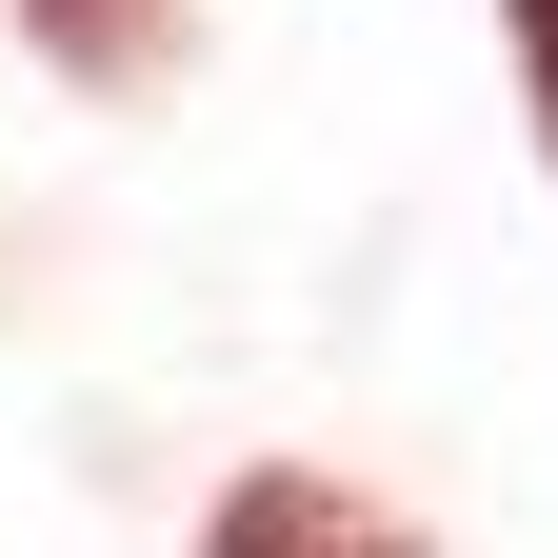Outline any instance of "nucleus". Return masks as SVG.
<instances>
[{
    "label": "nucleus",
    "mask_w": 558,
    "mask_h": 558,
    "mask_svg": "<svg viewBox=\"0 0 558 558\" xmlns=\"http://www.w3.org/2000/svg\"><path fill=\"white\" fill-rule=\"evenodd\" d=\"M199 558H439V538H418V519H379L360 478H319V459H259V478H220Z\"/></svg>",
    "instance_id": "1"
},
{
    "label": "nucleus",
    "mask_w": 558,
    "mask_h": 558,
    "mask_svg": "<svg viewBox=\"0 0 558 558\" xmlns=\"http://www.w3.org/2000/svg\"><path fill=\"white\" fill-rule=\"evenodd\" d=\"M499 40H519V100H538V160H558V0H499Z\"/></svg>",
    "instance_id": "3"
},
{
    "label": "nucleus",
    "mask_w": 558,
    "mask_h": 558,
    "mask_svg": "<svg viewBox=\"0 0 558 558\" xmlns=\"http://www.w3.org/2000/svg\"><path fill=\"white\" fill-rule=\"evenodd\" d=\"M60 81H160V40H180V0H21Z\"/></svg>",
    "instance_id": "2"
}]
</instances>
